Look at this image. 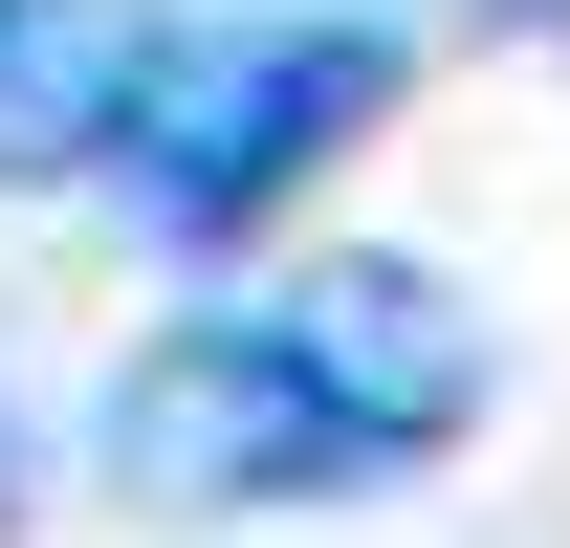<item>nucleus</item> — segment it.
Wrapping results in <instances>:
<instances>
[{"label": "nucleus", "mask_w": 570, "mask_h": 548, "mask_svg": "<svg viewBox=\"0 0 570 548\" xmlns=\"http://www.w3.org/2000/svg\"><path fill=\"white\" fill-rule=\"evenodd\" d=\"M483 417V330L439 264H307L264 307H198L110 373V482L132 505H352L417 482Z\"/></svg>", "instance_id": "nucleus-1"}, {"label": "nucleus", "mask_w": 570, "mask_h": 548, "mask_svg": "<svg viewBox=\"0 0 570 548\" xmlns=\"http://www.w3.org/2000/svg\"><path fill=\"white\" fill-rule=\"evenodd\" d=\"M373 110H395V22H176L110 198H132L154 242H242V219H285Z\"/></svg>", "instance_id": "nucleus-2"}, {"label": "nucleus", "mask_w": 570, "mask_h": 548, "mask_svg": "<svg viewBox=\"0 0 570 548\" xmlns=\"http://www.w3.org/2000/svg\"><path fill=\"white\" fill-rule=\"evenodd\" d=\"M154 67H176V0H0V198L110 176Z\"/></svg>", "instance_id": "nucleus-3"}, {"label": "nucleus", "mask_w": 570, "mask_h": 548, "mask_svg": "<svg viewBox=\"0 0 570 548\" xmlns=\"http://www.w3.org/2000/svg\"><path fill=\"white\" fill-rule=\"evenodd\" d=\"M0 548H22V417H0Z\"/></svg>", "instance_id": "nucleus-4"}]
</instances>
